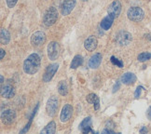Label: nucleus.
<instances>
[{"instance_id":"c85d7f7f","label":"nucleus","mask_w":151,"mask_h":134,"mask_svg":"<svg viewBox=\"0 0 151 134\" xmlns=\"http://www.w3.org/2000/svg\"><path fill=\"white\" fill-rule=\"evenodd\" d=\"M119 82L118 81V82L115 84L114 88H113V92H116L117 90H119Z\"/></svg>"},{"instance_id":"dca6fc26","label":"nucleus","mask_w":151,"mask_h":134,"mask_svg":"<svg viewBox=\"0 0 151 134\" xmlns=\"http://www.w3.org/2000/svg\"><path fill=\"white\" fill-rule=\"evenodd\" d=\"M136 81V75L131 73V72H127L122 75V77L120 78V82L123 83L125 85H132Z\"/></svg>"},{"instance_id":"a211bd4d","label":"nucleus","mask_w":151,"mask_h":134,"mask_svg":"<svg viewBox=\"0 0 151 134\" xmlns=\"http://www.w3.org/2000/svg\"><path fill=\"white\" fill-rule=\"evenodd\" d=\"M114 20L115 18L111 15H107L106 17H104V18L102 20L101 23H100V26L103 30L106 31V30H109V28H111L113 22H114Z\"/></svg>"},{"instance_id":"393cba45","label":"nucleus","mask_w":151,"mask_h":134,"mask_svg":"<svg viewBox=\"0 0 151 134\" xmlns=\"http://www.w3.org/2000/svg\"><path fill=\"white\" fill-rule=\"evenodd\" d=\"M111 62L113 63L114 65H117V66L119 67V68H122V67H123V62H121L120 60H119L118 58L114 57V56L111 57Z\"/></svg>"},{"instance_id":"5701e85b","label":"nucleus","mask_w":151,"mask_h":134,"mask_svg":"<svg viewBox=\"0 0 151 134\" xmlns=\"http://www.w3.org/2000/svg\"><path fill=\"white\" fill-rule=\"evenodd\" d=\"M83 63V57L81 55H76L71 62V69H77L78 67H79L80 65H82Z\"/></svg>"},{"instance_id":"9b49d317","label":"nucleus","mask_w":151,"mask_h":134,"mask_svg":"<svg viewBox=\"0 0 151 134\" xmlns=\"http://www.w3.org/2000/svg\"><path fill=\"white\" fill-rule=\"evenodd\" d=\"M73 115V107L71 104H65L63 107L62 112L60 114V120L63 123H66L69 121V119L71 118V116Z\"/></svg>"},{"instance_id":"4be33fe9","label":"nucleus","mask_w":151,"mask_h":134,"mask_svg":"<svg viewBox=\"0 0 151 134\" xmlns=\"http://www.w3.org/2000/svg\"><path fill=\"white\" fill-rule=\"evenodd\" d=\"M58 92L62 96H65L68 93V85L65 80H61L58 84Z\"/></svg>"},{"instance_id":"cd10ccee","label":"nucleus","mask_w":151,"mask_h":134,"mask_svg":"<svg viewBox=\"0 0 151 134\" xmlns=\"http://www.w3.org/2000/svg\"><path fill=\"white\" fill-rule=\"evenodd\" d=\"M17 1H18V0H6L8 7L10 8V9H12L14 7V6L16 5V3H17Z\"/></svg>"},{"instance_id":"6ab92c4d","label":"nucleus","mask_w":151,"mask_h":134,"mask_svg":"<svg viewBox=\"0 0 151 134\" xmlns=\"http://www.w3.org/2000/svg\"><path fill=\"white\" fill-rule=\"evenodd\" d=\"M86 100L89 103L93 104L94 110H98L100 108V101H99V97H98L94 93H90V94L86 97Z\"/></svg>"},{"instance_id":"f257e3e1","label":"nucleus","mask_w":151,"mask_h":134,"mask_svg":"<svg viewBox=\"0 0 151 134\" xmlns=\"http://www.w3.org/2000/svg\"><path fill=\"white\" fill-rule=\"evenodd\" d=\"M41 58L37 53H32L29 55L24 62V71L27 75H35L40 69Z\"/></svg>"},{"instance_id":"6e6552de","label":"nucleus","mask_w":151,"mask_h":134,"mask_svg":"<svg viewBox=\"0 0 151 134\" xmlns=\"http://www.w3.org/2000/svg\"><path fill=\"white\" fill-rule=\"evenodd\" d=\"M58 63H51L50 64L45 70V73L43 75V81L44 82H50V81L52 79V77H54L55 73L57 72L58 70Z\"/></svg>"},{"instance_id":"72a5a7b5","label":"nucleus","mask_w":151,"mask_h":134,"mask_svg":"<svg viewBox=\"0 0 151 134\" xmlns=\"http://www.w3.org/2000/svg\"><path fill=\"white\" fill-rule=\"evenodd\" d=\"M0 77H1V85H3V83H4V77H3V75H1Z\"/></svg>"},{"instance_id":"b1692460","label":"nucleus","mask_w":151,"mask_h":134,"mask_svg":"<svg viewBox=\"0 0 151 134\" xmlns=\"http://www.w3.org/2000/svg\"><path fill=\"white\" fill-rule=\"evenodd\" d=\"M137 59L139 62H147V61L151 59V53H149V52H142L141 54L138 55Z\"/></svg>"},{"instance_id":"412c9836","label":"nucleus","mask_w":151,"mask_h":134,"mask_svg":"<svg viewBox=\"0 0 151 134\" xmlns=\"http://www.w3.org/2000/svg\"><path fill=\"white\" fill-rule=\"evenodd\" d=\"M56 132V124L54 121H50L43 130H41L40 133H47V134H54Z\"/></svg>"},{"instance_id":"f8f14e48","label":"nucleus","mask_w":151,"mask_h":134,"mask_svg":"<svg viewBox=\"0 0 151 134\" xmlns=\"http://www.w3.org/2000/svg\"><path fill=\"white\" fill-rule=\"evenodd\" d=\"M132 40V36L126 31H121L117 34V42L121 45V46H125L130 44V42Z\"/></svg>"},{"instance_id":"aec40b11","label":"nucleus","mask_w":151,"mask_h":134,"mask_svg":"<svg viewBox=\"0 0 151 134\" xmlns=\"http://www.w3.org/2000/svg\"><path fill=\"white\" fill-rule=\"evenodd\" d=\"M10 40V34L9 32L7 30V29H1V32H0V41H1V44L3 45H7L9 44Z\"/></svg>"},{"instance_id":"20e7f679","label":"nucleus","mask_w":151,"mask_h":134,"mask_svg":"<svg viewBox=\"0 0 151 134\" xmlns=\"http://www.w3.org/2000/svg\"><path fill=\"white\" fill-rule=\"evenodd\" d=\"M58 107H59V99L56 96H51L46 104V111H47L48 115H50V118L56 115Z\"/></svg>"},{"instance_id":"0eeeda50","label":"nucleus","mask_w":151,"mask_h":134,"mask_svg":"<svg viewBox=\"0 0 151 134\" xmlns=\"http://www.w3.org/2000/svg\"><path fill=\"white\" fill-rule=\"evenodd\" d=\"M1 119L3 124L10 125L12 124L16 119V112L12 109H7L1 113Z\"/></svg>"},{"instance_id":"ddd939ff","label":"nucleus","mask_w":151,"mask_h":134,"mask_svg":"<svg viewBox=\"0 0 151 134\" xmlns=\"http://www.w3.org/2000/svg\"><path fill=\"white\" fill-rule=\"evenodd\" d=\"M79 130L84 134H87L89 132L94 133V131L91 130V116H88V118H86L82 120V122L79 124Z\"/></svg>"},{"instance_id":"1a4fd4ad","label":"nucleus","mask_w":151,"mask_h":134,"mask_svg":"<svg viewBox=\"0 0 151 134\" xmlns=\"http://www.w3.org/2000/svg\"><path fill=\"white\" fill-rule=\"evenodd\" d=\"M77 0H63V2L61 6V12L62 15L66 16L71 13V11L74 9Z\"/></svg>"},{"instance_id":"423d86ee","label":"nucleus","mask_w":151,"mask_h":134,"mask_svg":"<svg viewBox=\"0 0 151 134\" xmlns=\"http://www.w3.org/2000/svg\"><path fill=\"white\" fill-rule=\"evenodd\" d=\"M60 54V46L57 42L51 41L48 46V57L51 61H55Z\"/></svg>"},{"instance_id":"2eb2a0df","label":"nucleus","mask_w":151,"mask_h":134,"mask_svg":"<svg viewBox=\"0 0 151 134\" xmlns=\"http://www.w3.org/2000/svg\"><path fill=\"white\" fill-rule=\"evenodd\" d=\"M102 59L103 56L101 53H95L94 55H92L89 60V67L91 69L98 68L102 62Z\"/></svg>"},{"instance_id":"a878e982","label":"nucleus","mask_w":151,"mask_h":134,"mask_svg":"<svg viewBox=\"0 0 151 134\" xmlns=\"http://www.w3.org/2000/svg\"><path fill=\"white\" fill-rule=\"evenodd\" d=\"M142 90H144V88H143V87H141V86H139V87H137V88H136V90L134 92V97L136 99H138L139 97L141 96V91H142Z\"/></svg>"},{"instance_id":"4468645a","label":"nucleus","mask_w":151,"mask_h":134,"mask_svg":"<svg viewBox=\"0 0 151 134\" xmlns=\"http://www.w3.org/2000/svg\"><path fill=\"white\" fill-rule=\"evenodd\" d=\"M97 45H98V41L95 37L93 36H91L87 38L85 41H84V48L88 50V51H94V49L97 48Z\"/></svg>"},{"instance_id":"39448f33","label":"nucleus","mask_w":151,"mask_h":134,"mask_svg":"<svg viewBox=\"0 0 151 134\" xmlns=\"http://www.w3.org/2000/svg\"><path fill=\"white\" fill-rule=\"evenodd\" d=\"M46 39H47V37L44 32L37 31L31 36V44L35 47L42 46L46 42Z\"/></svg>"},{"instance_id":"bb28decb","label":"nucleus","mask_w":151,"mask_h":134,"mask_svg":"<svg viewBox=\"0 0 151 134\" xmlns=\"http://www.w3.org/2000/svg\"><path fill=\"white\" fill-rule=\"evenodd\" d=\"M32 120H33V118H30V119H29V122L26 124V126L24 127V129L21 131V133H25V132H27V131L29 130V129H30V126H31V124H32Z\"/></svg>"},{"instance_id":"473e14b6","label":"nucleus","mask_w":151,"mask_h":134,"mask_svg":"<svg viewBox=\"0 0 151 134\" xmlns=\"http://www.w3.org/2000/svg\"><path fill=\"white\" fill-rule=\"evenodd\" d=\"M147 116H148V118L151 120V107L149 108V110H148V112H147Z\"/></svg>"},{"instance_id":"f3484780","label":"nucleus","mask_w":151,"mask_h":134,"mask_svg":"<svg viewBox=\"0 0 151 134\" xmlns=\"http://www.w3.org/2000/svg\"><path fill=\"white\" fill-rule=\"evenodd\" d=\"M15 95V89L12 86L7 85L1 88V96L6 99H10Z\"/></svg>"},{"instance_id":"7ed1b4c3","label":"nucleus","mask_w":151,"mask_h":134,"mask_svg":"<svg viewBox=\"0 0 151 134\" xmlns=\"http://www.w3.org/2000/svg\"><path fill=\"white\" fill-rule=\"evenodd\" d=\"M127 16H128V18H129L130 21L138 22V21H141L144 19L145 13H144V10L141 8L132 7L129 9V10H128Z\"/></svg>"},{"instance_id":"9d476101","label":"nucleus","mask_w":151,"mask_h":134,"mask_svg":"<svg viewBox=\"0 0 151 134\" xmlns=\"http://www.w3.org/2000/svg\"><path fill=\"white\" fill-rule=\"evenodd\" d=\"M120 12H121V3L119 1V0H115V1H113L108 6L107 13L109 15L113 16L115 19L119 16Z\"/></svg>"},{"instance_id":"2f4dec72","label":"nucleus","mask_w":151,"mask_h":134,"mask_svg":"<svg viewBox=\"0 0 151 134\" xmlns=\"http://www.w3.org/2000/svg\"><path fill=\"white\" fill-rule=\"evenodd\" d=\"M0 51H1V56H0V59H3V58H4V56H5V53H6V52H5V50L3 49H1V50H0Z\"/></svg>"},{"instance_id":"7c9ffc66","label":"nucleus","mask_w":151,"mask_h":134,"mask_svg":"<svg viewBox=\"0 0 151 134\" xmlns=\"http://www.w3.org/2000/svg\"><path fill=\"white\" fill-rule=\"evenodd\" d=\"M148 132V130L147 129V127H143V129L140 130V133H147Z\"/></svg>"},{"instance_id":"c756f323","label":"nucleus","mask_w":151,"mask_h":134,"mask_svg":"<svg viewBox=\"0 0 151 134\" xmlns=\"http://www.w3.org/2000/svg\"><path fill=\"white\" fill-rule=\"evenodd\" d=\"M102 133H115V131L113 130H110V129H104L103 131H102Z\"/></svg>"},{"instance_id":"f03ea898","label":"nucleus","mask_w":151,"mask_h":134,"mask_svg":"<svg viewBox=\"0 0 151 134\" xmlns=\"http://www.w3.org/2000/svg\"><path fill=\"white\" fill-rule=\"evenodd\" d=\"M58 19V11L54 7H50L43 17V23L45 26L50 27L53 25Z\"/></svg>"}]
</instances>
